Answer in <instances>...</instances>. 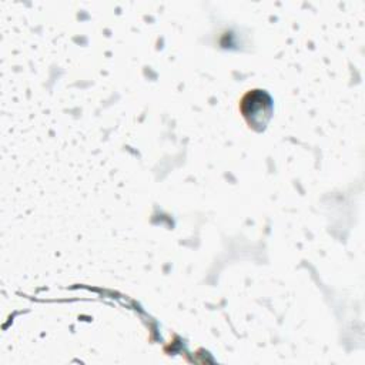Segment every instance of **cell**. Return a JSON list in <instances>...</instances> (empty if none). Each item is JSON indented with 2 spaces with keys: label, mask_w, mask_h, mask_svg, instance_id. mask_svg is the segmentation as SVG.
I'll list each match as a JSON object with an SVG mask.
<instances>
[{
  "label": "cell",
  "mask_w": 365,
  "mask_h": 365,
  "mask_svg": "<svg viewBox=\"0 0 365 365\" xmlns=\"http://www.w3.org/2000/svg\"><path fill=\"white\" fill-rule=\"evenodd\" d=\"M271 108L272 106L269 97L261 90H254L248 93L241 104L242 114L247 118L248 124L257 130L264 128L271 117Z\"/></svg>",
  "instance_id": "6da1fadb"
}]
</instances>
